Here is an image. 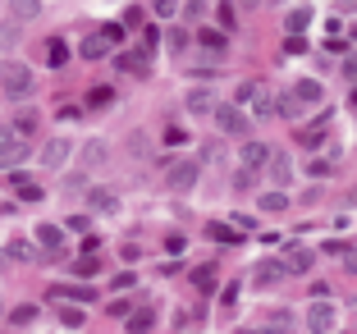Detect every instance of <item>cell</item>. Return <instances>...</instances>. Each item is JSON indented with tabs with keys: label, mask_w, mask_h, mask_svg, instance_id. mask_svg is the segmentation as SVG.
<instances>
[{
	"label": "cell",
	"mask_w": 357,
	"mask_h": 334,
	"mask_svg": "<svg viewBox=\"0 0 357 334\" xmlns=\"http://www.w3.org/2000/svg\"><path fill=\"white\" fill-rule=\"evenodd\" d=\"M257 202H261V211H271V215H280V211L289 206V197H284L280 188H275V192H261V197H257Z\"/></svg>",
	"instance_id": "7402d4cb"
},
{
	"label": "cell",
	"mask_w": 357,
	"mask_h": 334,
	"mask_svg": "<svg viewBox=\"0 0 357 334\" xmlns=\"http://www.w3.org/2000/svg\"><path fill=\"white\" fill-rule=\"evenodd\" d=\"M83 156H87V165H101V160H105V142H87Z\"/></svg>",
	"instance_id": "1f68e13d"
},
{
	"label": "cell",
	"mask_w": 357,
	"mask_h": 334,
	"mask_svg": "<svg viewBox=\"0 0 357 334\" xmlns=\"http://www.w3.org/2000/svg\"><path fill=\"white\" fill-rule=\"evenodd\" d=\"M10 325H14V330H28V325H37V307H32V303L14 307V312H10Z\"/></svg>",
	"instance_id": "d6986e66"
},
{
	"label": "cell",
	"mask_w": 357,
	"mask_h": 334,
	"mask_svg": "<svg viewBox=\"0 0 357 334\" xmlns=\"http://www.w3.org/2000/svg\"><path fill=\"white\" fill-rule=\"evenodd\" d=\"M307 42H303V32H289V42H284V55H303Z\"/></svg>",
	"instance_id": "4dcf8cb0"
},
{
	"label": "cell",
	"mask_w": 357,
	"mask_h": 334,
	"mask_svg": "<svg viewBox=\"0 0 357 334\" xmlns=\"http://www.w3.org/2000/svg\"><path fill=\"white\" fill-rule=\"evenodd\" d=\"M124 321H128V330H151V325H156V316H151L147 307H142V312H128Z\"/></svg>",
	"instance_id": "603a6c76"
},
{
	"label": "cell",
	"mask_w": 357,
	"mask_h": 334,
	"mask_svg": "<svg viewBox=\"0 0 357 334\" xmlns=\"http://www.w3.org/2000/svg\"><path fill=\"white\" fill-rule=\"evenodd\" d=\"M19 197H23V202H42V197H46V192H42V188H37V183H19Z\"/></svg>",
	"instance_id": "e575fe53"
},
{
	"label": "cell",
	"mask_w": 357,
	"mask_h": 334,
	"mask_svg": "<svg viewBox=\"0 0 357 334\" xmlns=\"http://www.w3.org/2000/svg\"><path fill=\"white\" fill-rule=\"evenodd\" d=\"M151 10H156L160 19H169V14H178V0H151Z\"/></svg>",
	"instance_id": "d6a6232c"
},
{
	"label": "cell",
	"mask_w": 357,
	"mask_h": 334,
	"mask_svg": "<svg viewBox=\"0 0 357 334\" xmlns=\"http://www.w3.org/2000/svg\"><path fill=\"white\" fill-rule=\"evenodd\" d=\"M0 92L10 96V101H28L32 96V69L19 60H5L0 64Z\"/></svg>",
	"instance_id": "6da1fadb"
},
{
	"label": "cell",
	"mask_w": 357,
	"mask_h": 334,
	"mask_svg": "<svg viewBox=\"0 0 357 334\" xmlns=\"http://www.w3.org/2000/svg\"><path fill=\"white\" fill-rule=\"evenodd\" d=\"M248 105H252L257 119H271L275 115V92L266 83H252V96H248Z\"/></svg>",
	"instance_id": "5b68a950"
},
{
	"label": "cell",
	"mask_w": 357,
	"mask_h": 334,
	"mask_svg": "<svg viewBox=\"0 0 357 334\" xmlns=\"http://www.w3.org/2000/svg\"><path fill=\"white\" fill-rule=\"evenodd\" d=\"M248 5H261V0H248Z\"/></svg>",
	"instance_id": "7dc6e473"
},
{
	"label": "cell",
	"mask_w": 357,
	"mask_h": 334,
	"mask_svg": "<svg viewBox=\"0 0 357 334\" xmlns=\"http://www.w3.org/2000/svg\"><path fill=\"white\" fill-rule=\"evenodd\" d=\"M271 5H284V0H271Z\"/></svg>",
	"instance_id": "c3c4849f"
},
{
	"label": "cell",
	"mask_w": 357,
	"mask_h": 334,
	"mask_svg": "<svg viewBox=\"0 0 357 334\" xmlns=\"http://www.w3.org/2000/svg\"><path fill=\"white\" fill-rule=\"evenodd\" d=\"M105 101H110V87H92V105H96V110H101Z\"/></svg>",
	"instance_id": "b9f144b4"
},
{
	"label": "cell",
	"mask_w": 357,
	"mask_h": 334,
	"mask_svg": "<svg viewBox=\"0 0 357 334\" xmlns=\"http://www.w3.org/2000/svg\"><path fill=\"white\" fill-rule=\"evenodd\" d=\"M69 156H74V146L64 142V137H51V142L42 146V165H51V169H60Z\"/></svg>",
	"instance_id": "8992f818"
},
{
	"label": "cell",
	"mask_w": 357,
	"mask_h": 334,
	"mask_svg": "<svg viewBox=\"0 0 357 334\" xmlns=\"http://www.w3.org/2000/svg\"><path fill=\"white\" fill-rule=\"evenodd\" d=\"M271 325H275V330H289V325H294V316H289V312H271Z\"/></svg>",
	"instance_id": "ab89813d"
},
{
	"label": "cell",
	"mask_w": 357,
	"mask_h": 334,
	"mask_svg": "<svg viewBox=\"0 0 357 334\" xmlns=\"http://www.w3.org/2000/svg\"><path fill=\"white\" fill-rule=\"evenodd\" d=\"M64 60H69V46H64L60 37H51V42H46V64H51V69H60Z\"/></svg>",
	"instance_id": "ffe728a7"
},
{
	"label": "cell",
	"mask_w": 357,
	"mask_h": 334,
	"mask_svg": "<svg viewBox=\"0 0 357 334\" xmlns=\"http://www.w3.org/2000/svg\"><path fill=\"white\" fill-rule=\"evenodd\" d=\"M238 156H243V165H248V169H261L266 160H271V146H266V142H243Z\"/></svg>",
	"instance_id": "8fae6325"
},
{
	"label": "cell",
	"mask_w": 357,
	"mask_h": 334,
	"mask_svg": "<svg viewBox=\"0 0 357 334\" xmlns=\"http://www.w3.org/2000/svg\"><path fill=\"white\" fill-rule=\"evenodd\" d=\"M211 115H215V128H220V133H248V115H243V105H234V101H215V110H211Z\"/></svg>",
	"instance_id": "7a4b0ae2"
},
{
	"label": "cell",
	"mask_w": 357,
	"mask_h": 334,
	"mask_svg": "<svg viewBox=\"0 0 357 334\" xmlns=\"http://www.w3.org/2000/svg\"><path fill=\"white\" fill-rule=\"evenodd\" d=\"M165 179H169V188H174V192H188L192 183H197V160H169Z\"/></svg>",
	"instance_id": "3957f363"
},
{
	"label": "cell",
	"mask_w": 357,
	"mask_h": 334,
	"mask_svg": "<svg viewBox=\"0 0 357 334\" xmlns=\"http://www.w3.org/2000/svg\"><path fill=\"white\" fill-rule=\"evenodd\" d=\"M202 46H206V51H225V32L206 28V32H202Z\"/></svg>",
	"instance_id": "83f0119b"
},
{
	"label": "cell",
	"mask_w": 357,
	"mask_h": 334,
	"mask_svg": "<svg viewBox=\"0 0 357 334\" xmlns=\"http://www.w3.org/2000/svg\"><path fill=\"white\" fill-rule=\"evenodd\" d=\"M14 137H19V133H14V124H0V146H10Z\"/></svg>",
	"instance_id": "ee69618b"
},
{
	"label": "cell",
	"mask_w": 357,
	"mask_h": 334,
	"mask_svg": "<svg viewBox=\"0 0 357 334\" xmlns=\"http://www.w3.org/2000/svg\"><path fill=\"white\" fill-rule=\"evenodd\" d=\"M165 46H169V51H188V32H183V28H169Z\"/></svg>",
	"instance_id": "4316f807"
},
{
	"label": "cell",
	"mask_w": 357,
	"mask_h": 334,
	"mask_svg": "<svg viewBox=\"0 0 357 334\" xmlns=\"http://www.w3.org/2000/svg\"><path fill=\"white\" fill-rule=\"evenodd\" d=\"M192 284H197V289H211V284H215V271H206V266H202V271L192 275Z\"/></svg>",
	"instance_id": "d590c367"
},
{
	"label": "cell",
	"mask_w": 357,
	"mask_h": 334,
	"mask_svg": "<svg viewBox=\"0 0 357 334\" xmlns=\"http://www.w3.org/2000/svg\"><path fill=\"white\" fill-rule=\"evenodd\" d=\"M19 42V28H14V23H5V28H0V46H14Z\"/></svg>",
	"instance_id": "8d00e7d4"
},
{
	"label": "cell",
	"mask_w": 357,
	"mask_h": 334,
	"mask_svg": "<svg viewBox=\"0 0 357 334\" xmlns=\"http://www.w3.org/2000/svg\"><path fill=\"white\" fill-rule=\"evenodd\" d=\"M206 234H211V238H215V243H243L238 234H234V225H220V220H215V225H211Z\"/></svg>",
	"instance_id": "d4e9b609"
},
{
	"label": "cell",
	"mask_w": 357,
	"mask_h": 334,
	"mask_svg": "<svg viewBox=\"0 0 357 334\" xmlns=\"http://www.w3.org/2000/svg\"><path fill=\"white\" fill-rule=\"evenodd\" d=\"M23 160H28V142H23V137H14L10 146H0V165H5V169L23 165Z\"/></svg>",
	"instance_id": "4fadbf2b"
},
{
	"label": "cell",
	"mask_w": 357,
	"mask_h": 334,
	"mask_svg": "<svg viewBox=\"0 0 357 334\" xmlns=\"http://www.w3.org/2000/svg\"><path fill=\"white\" fill-rule=\"evenodd\" d=\"M353 5H357V0H353Z\"/></svg>",
	"instance_id": "f907efd6"
},
{
	"label": "cell",
	"mask_w": 357,
	"mask_h": 334,
	"mask_svg": "<svg viewBox=\"0 0 357 334\" xmlns=\"http://www.w3.org/2000/svg\"><path fill=\"white\" fill-rule=\"evenodd\" d=\"M128 312H133V307H128V303H124V298H115V303H110V316H115V321H124V316H128Z\"/></svg>",
	"instance_id": "f35d334b"
},
{
	"label": "cell",
	"mask_w": 357,
	"mask_h": 334,
	"mask_svg": "<svg viewBox=\"0 0 357 334\" xmlns=\"http://www.w3.org/2000/svg\"><path fill=\"white\" fill-rule=\"evenodd\" d=\"M307 174H316V179H326V174H330V160H312V165H307Z\"/></svg>",
	"instance_id": "60d3db41"
},
{
	"label": "cell",
	"mask_w": 357,
	"mask_h": 334,
	"mask_svg": "<svg viewBox=\"0 0 357 334\" xmlns=\"http://www.w3.org/2000/svg\"><path fill=\"white\" fill-rule=\"evenodd\" d=\"M344 261H348V271H357V252H348V257H344Z\"/></svg>",
	"instance_id": "f6af8a7d"
},
{
	"label": "cell",
	"mask_w": 357,
	"mask_h": 334,
	"mask_svg": "<svg viewBox=\"0 0 357 334\" xmlns=\"http://www.w3.org/2000/svg\"><path fill=\"white\" fill-rule=\"evenodd\" d=\"M284 271H289V275H307V271H312V252H307V248H289V252H284Z\"/></svg>",
	"instance_id": "30bf717a"
},
{
	"label": "cell",
	"mask_w": 357,
	"mask_h": 334,
	"mask_svg": "<svg viewBox=\"0 0 357 334\" xmlns=\"http://www.w3.org/2000/svg\"><path fill=\"white\" fill-rule=\"evenodd\" d=\"M119 69H128V73H147V60H137V51H133V55H119Z\"/></svg>",
	"instance_id": "f546056e"
},
{
	"label": "cell",
	"mask_w": 357,
	"mask_h": 334,
	"mask_svg": "<svg viewBox=\"0 0 357 334\" xmlns=\"http://www.w3.org/2000/svg\"><path fill=\"white\" fill-rule=\"evenodd\" d=\"M110 37H105V32H92V37H83V46H78V55H83V60H105V55H110Z\"/></svg>",
	"instance_id": "52a82bcc"
},
{
	"label": "cell",
	"mask_w": 357,
	"mask_h": 334,
	"mask_svg": "<svg viewBox=\"0 0 357 334\" xmlns=\"http://www.w3.org/2000/svg\"><path fill=\"white\" fill-rule=\"evenodd\" d=\"M280 271H284V261H261V266L252 271L257 289H271V284H280Z\"/></svg>",
	"instance_id": "5bb4252c"
},
{
	"label": "cell",
	"mask_w": 357,
	"mask_h": 334,
	"mask_svg": "<svg viewBox=\"0 0 357 334\" xmlns=\"http://www.w3.org/2000/svg\"><path fill=\"white\" fill-rule=\"evenodd\" d=\"M74 275H83V280H87V275H96V261H92V257H83V261H74Z\"/></svg>",
	"instance_id": "74e56055"
},
{
	"label": "cell",
	"mask_w": 357,
	"mask_h": 334,
	"mask_svg": "<svg viewBox=\"0 0 357 334\" xmlns=\"http://www.w3.org/2000/svg\"><path fill=\"white\" fill-rule=\"evenodd\" d=\"M307 330H335V307H330L326 298H316V303L307 307Z\"/></svg>",
	"instance_id": "277c9868"
},
{
	"label": "cell",
	"mask_w": 357,
	"mask_h": 334,
	"mask_svg": "<svg viewBox=\"0 0 357 334\" xmlns=\"http://www.w3.org/2000/svg\"><path fill=\"white\" fill-rule=\"evenodd\" d=\"M266 165H271V183H275V188H284V183L294 179V160H289V156H275V151H271Z\"/></svg>",
	"instance_id": "7c38bea8"
},
{
	"label": "cell",
	"mask_w": 357,
	"mask_h": 334,
	"mask_svg": "<svg viewBox=\"0 0 357 334\" xmlns=\"http://www.w3.org/2000/svg\"><path fill=\"white\" fill-rule=\"evenodd\" d=\"M87 202H92L96 215H115V211H119V197L110 188H92V192H87Z\"/></svg>",
	"instance_id": "ba28073f"
},
{
	"label": "cell",
	"mask_w": 357,
	"mask_h": 334,
	"mask_svg": "<svg viewBox=\"0 0 357 334\" xmlns=\"http://www.w3.org/2000/svg\"><path fill=\"white\" fill-rule=\"evenodd\" d=\"M348 78H357V55H353V60H348Z\"/></svg>",
	"instance_id": "bcb514c9"
},
{
	"label": "cell",
	"mask_w": 357,
	"mask_h": 334,
	"mask_svg": "<svg viewBox=\"0 0 357 334\" xmlns=\"http://www.w3.org/2000/svg\"><path fill=\"white\" fill-rule=\"evenodd\" d=\"M312 19H316V14L307 10V5H294V10L284 14V28H289V32H307V23H312Z\"/></svg>",
	"instance_id": "9a60e30c"
},
{
	"label": "cell",
	"mask_w": 357,
	"mask_h": 334,
	"mask_svg": "<svg viewBox=\"0 0 357 334\" xmlns=\"http://www.w3.org/2000/svg\"><path fill=\"white\" fill-rule=\"evenodd\" d=\"M32 128H37V115H32V110H23V115L14 119V133H19V137H28Z\"/></svg>",
	"instance_id": "484cf974"
},
{
	"label": "cell",
	"mask_w": 357,
	"mask_h": 334,
	"mask_svg": "<svg viewBox=\"0 0 357 334\" xmlns=\"http://www.w3.org/2000/svg\"><path fill=\"white\" fill-rule=\"evenodd\" d=\"M188 110L192 115H211V110H215V96H211L206 87H197V92H188Z\"/></svg>",
	"instance_id": "2e32d148"
},
{
	"label": "cell",
	"mask_w": 357,
	"mask_h": 334,
	"mask_svg": "<svg viewBox=\"0 0 357 334\" xmlns=\"http://www.w3.org/2000/svg\"><path fill=\"white\" fill-rule=\"evenodd\" d=\"M353 42H357V28H353Z\"/></svg>",
	"instance_id": "681fc988"
},
{
	"label": "cell",
	"mask_w": 357,
	"mask_h": 334,
	"mask_svg": "<svg viewBox=\"0 0 357 334\" xmlns=\"http://www.w3.org/2000/svg\"><path fill=\"white\" fill-rule=\"evenodd\" d=\"M32 238H37V248H42V252H60L64 248V229H55V225H37Z\"/></svg>",
	"instance_id": "9c48e42d"
},
{
	"label": "cell",
	"mask_w": 357,
	"mask_h": 334,
	"mask_svg": "<svg viewBox=\"0 0 357 334\" xmlns=\"http://www.w3.org/2000/svg\"><path fill=\"white\" fill-rule=\"evenodd\" d=\"M275 110H280V115H284V119H298V115H303V110H307V105H303V101H298V96H294V92H289V96H280V101H275Z\"/></svg>",
	"instance_id": "44dd1931"
},
{
	"label": "cell",
	"mask_w": 357,
	"mask_h": 334,
	"mask_svg": "<svg viewBox=\"0 0 357 334\" xmlns=\"http://www.w3.org/2000/svg\"><path fill=\"white\" fill-rule=\"evenodd\" d=\"M64 229H69V234H87V229H92V220H87V215H69Z\"/></svg>",
	"instance_id": "836d02e7"
},
{
	"label": "cell",
	"mask_w": 357,
	"mask_h": 334,
	"mask_svg": "<svg viewBox=\"0 0 357 334\" xmlns=\"http://www.w3.org/2000/svg\"><path fill=\"white\" fill-rule=\"evenodd\" d=\"M37 252H42L37 243H23V238H14V243H10V257H19V261H32Z\"/></svg>",
	"instance_id": "cb8c5ba5"
},
{
	"label": "cell",
	"mask_w": 357,
	"mask_h": 334,
	"mask_svg": "<svg viewBox=\"0 0 357 334\" xmlns=\"http://www.w3.org/2000/svg\"><path fill=\"white\" fill-rule=\"evenodd\" d=\"M10 10H14V23H28L42 14V0H10Z\"/></svg>",
	"instance_id": "e0dca14e"
},
{
	"label": "cell",
	"mask_w": 357,
	"mask_h": 334,
	"mask_svg": "<svg viewBox=\"0 0 357 334\" xmlns=\"http://www.w3.org/2000/svg\"><path fill=\"white\" fill-rule=\"evenodd\" d=\"M60 325H64V330H78V325H83V312H78V307H64V312H60Z\"/></svg>",
	"instance_id": "f1b7e54d"
},
{
	"label": "cell",
	"mask_w": 357,
	"mask_h": 334,
	"mask_svg": "<svg viewBox=\"0 0 357 334\" xmlns=\"http://www.w3.org/2000/svg\"><path fill=\"white\" fill-rule=\"evenodd\" d=\"M124 32H128L124 23H110V28H105V37H110V42H124Z\"/></svg>",
	"instance_id": "7bdbcfd3"
},
{
	"label": "cell",
	"mask_w": 357,
	"mask_h": 334,
	"mask_svg": "<svg viewBox=\"0 0 357 334\" xmlns=\"http://www.w3.org/2000/svg\"><path fill=\"white\" fill-rule=\"evenodd\" d=\"M294 96H298L303 105H321V96H326V92H321V83H312V78H303V83L294 87Z\"/></svg>",
	"instance_id": "ac0fdd59"
}]
</instances>
